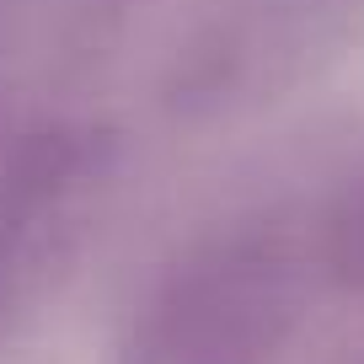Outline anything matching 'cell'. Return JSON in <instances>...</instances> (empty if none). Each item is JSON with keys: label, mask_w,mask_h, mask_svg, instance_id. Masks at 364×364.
<instances>
[{"label": "cell", "mask_w": 364, "mask_h": 364, "mask_svg": "<svg viewBox=\"0 0 364 364\" xmlns=\"http://www.w3.org/2000/svg\"><path fill=\"white\" fill-rule=\"evenodd\" d=\"M327 257L332 268L348 279V284L364 289V182L348 188L332 209V225H327Z\"/></svg>", "instance_id": "cell-2"}, {"label": "cell", "mask_w": 364, "mask_h": 364, "mask_svg": "<svg viewBox=\"0 0 364 364\" xmlns=\"http://www.w3.org/2000/svg\"><path fill=\"white\" fill-rule=\"evenodd\" d=\"M289 316V273L268 241H209L134 316L124 364H273Z\"/></svg>", "instance_id": "cell-1"}]
</instances>
